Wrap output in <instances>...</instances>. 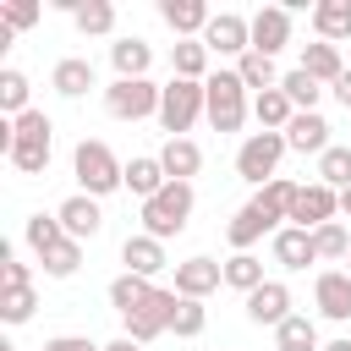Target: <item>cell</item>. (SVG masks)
Here are the masks:
<instances>
[{"label": "cell", "instance_id": "cell-1", "mask_svg": "<svg viewBox=\"0 0 351 351\" xmlns=\"http://www.w3.org/2000/svg\"><path fill=\"white\" fill-rule=\"evenodd\" d=\"M192 203H197L192 181H170L165 192H154V197L143 203V236H154V241L181 236V230H186V219H192Z\"/></svg>", "mask_w": 351, "mask_h": 351}, {"label": "cell", "instance_id": "cell-2", "mask_svg": "<svg viewBox=\"0 0 351 351\" xmlns=\"http://www.w3.org/2000/svg\"><path fill=\"white\" fill-rule=\"evenodd\" d=\"M49 143H55L49 115H44V110H27V115L11 121V154H5V159H11L22 176H44V165H49Z\"/></svg>", "mask_w": 351, "mask_h": 351}, {"label": "cell", "instance_id": "cell-3", "mask_svg": "<svg viewBox=\"0 0 351 351\" xmlns=\"http://www.w3.org/2000/svg\"><path fill=\"white\" fill-rule=\"evenodd\" d=\"M71 170H77V181H82V192H88V197H104V192L126 186V165H121L104 143H93V137H82V143H77Z\"/></svg>", "mask_w": 351, "mask_h": 351}, {"label": "cell", "instance_id": "cell-4", "mask_svg": "<svg viewBox=\"0 0 351 351\" xmlns=\"http://www.w3.org/2000/svg\"><path fill=\"white\" fill-rule=\"evenodd\" d=\"M203 93H208V104H203L208 126L214 132H241V121H247V88H241V77L236 71H214L203 82Z\"/></svg>", "mask_w": 351, "mask_h": 351}, {"label": "cell", "instance_id": "cell-5", "mask_svg": "<svg viewBox=\"0 0 351 351\" xmlns=\"http://www.w3.org/2000/svg\"><path fill=\"white\" fill-rule=\"evenodd\" d=\"M203 104H208L203 82L170 77V82H165V93H159V126H165L170 137H186V132H192V121L203 115Z\"/></svg>", "mask_w": 351, "mask_h": 351}, {"label": "cell", "instance_id": "cell-6", "mask_svg": "<svg viewBox=\"0 0 351 351\" xmlns=\"http://www.w3.org/2000/svg\"><path fill=\"white\" fill-rule=\"evenodd\" d=\"M285 132H252L241 148H236V176L241 181H252V186H269L274 181V170H280V159H285Z\"/></svg>", "mask_w": 351, "mask_h": 351}, {"label": "cell", "instance_id": "cell-7", "mask_svg": "<svg viewBox=\"0 0 351 351\" xmlns=\"http://www.w3.org/2000/svg\"><path fill=\"white\" fill-rule=\"evenodd\" d=\"M159 93L165 88H154L148 77H115L110 88H104V110L115 115V121H143V115H159Z\"/></svg>", "mask_w": 351, "mask_h": 351}, {"label": "cell", "instance_id": "cell-8", "mask_svg": "<svg viewBox=\"0 0 351 351\" xmlns=\"http://www.w3.org/2000/svg\"><path fill=\"white\" fill-rule=\"evenodd\" d=\"M176 302H181L176 291H159V285H154V296H148V302H143L137 313H126V335H132L137 346L159 340V335H165V329L176 324Z\"/></svg>", "mask_w": 351, "mask_h": 351}, {"label": "cell", "instance_id": "cell-9", "mask_svg": "<svg viewBox=\"0 0 351 351\" xmlns=\"http://www.w3.org/2000/svg\"><path fill=\"white\" fill-rule=\"evenodd\" d=\"M203 44L208 55H247L252 49V16H236V11H214V22L203 27Z\"/></svg>", "mask_w": 351, "mask_h": 351}, {"label": "cell", "instance_id": "cell-10", "mask_svg": "<svg viewBox=\"0 0 351 351\" xmlns=\"http://www.w3.org/2000/svg\"><path fill=\"white\" fill-rule=\"evenodd\" d=\"M335 214H340V192H335V186H324V181H313V186H296L291 225H302V230H318V225H329Z\"/></svg>", "mask_w": 351, "mask_h": 351}, {"label": "cell", "instance_id": "cell-11", "mask_svg": "<svg viewBox=\"0 0 351 351\" xmlns=\"http://www.w3.org/2000/svg\"><path fill=\"white\" fill-rule=\"evenodd\" d=\"M55 219H60V230H66L71 241H93V236L104 230V208H99V197H88V192H71V197L55 208Z\"/></svg>", "mask_w": 351, "mask_h": 351}, {"label": "cell", "instance_id": "cell-12", "mask_svg": "<svg viewBox=\"0 0 351 351\" xmlns=\"http://www.w3.org/2000/svg\"><path fill=\"white\" fill-rule=\"evenodd\" d=\"M285 44H291V5H263L252 16V49L274 60Z\"/></svg>", "mask_w": 351, "mask_h": 351}, {"label": "cell", "instance_id": "cell-13", "mask_svg": "<svg viewBox=\"0 0 351 351\" xmlns=\"http://www.w3.org/2000/svg\"><path fill=\"white\" fill-rule=\"evenodd\" d=\"M219 285H225V263H214V258H186V263H176V296L203 302V296L219 291Z\"/></svg>", "mask_w": 351, "mask_h": 351}, {"label": "cell", "instance_id": "cell-14", "mask_svg": "<svg viewBox=\"0 0 351 351\" xmlns=\"http://www.w3.org/2000/svg\"><path fill=\"white\" fill-rule=\"evenodd\" d=\"M247 318H252V324L280 329V324L291 318V285H285V280H263V285L247 296Z\"/></svg>", "mask_w": 351, "mask_h": 351}, {"label": "cell", "instance_id": "cell-15", "mask_svg": "<svg viewBox=\"0 0 351 351\" xmlns=\"http://www.w3.org/2000/svg\"><path fill=\"white\" fill-rule=\"evenodd\" d=\"M313 302H318L324 318L346 324V318H351V274H346V269H324V274L313 280Z\"/></svg>", "mask_w": 351, "mask_h": 351}, {"label": "cell", "instance_id": "cell-16", "mask_svg": "<svg viewBox=\"0 0 351 351\" xmlns=\"http://www.w3.org/2000/svg\"><path fill=\"white\" fill-rule=\"evenodd\" d=\"M159 16L176 38H203V27L214 22V11L203 0H159Z\"/></svg>", "mask_w": 351, "mask_h": 351}, {"label": "cell", "instance_id": "cell-17", "mask_svg": "<svg viewBox=\"0 0 351 351\" xmlns=\"http://www.w3.org/2000/svg\"><path fill=\"white\" fill-rule=\"evenodd\" d=\"M285 143H291L296 154H324V148H335V143H329V121H324L318 110H296L291 126H285Z\"/></svg>", "mask_w": 351, "mask_h": 351}, {"label": "cell", "instance_id": "cell-18", "mask_svg": "<svg viewBox=\"0 0 351 351\" xmlns=\"http://www.w3.org/2000/svg\"><path fill=\"white\" fill-rule=\"evenodd\" d=\"M274 263H280V269H307V263H318V252H313V230H302V225H280V230H274Z\"/></svg>", "mask_w": 351, "mask_h": 351}, {"label": "cell", "instance_id": "cell-19", "mask_svg": "<svg viewBox=\"0 0 351 351\" xmlns=\"http://www.w3.org/2000/svg\"><path fill=\"white\" fill-rule=\"evenodd\" d=\"M121 263H126V274H143V280H154L159 269H165V241H154V236H126L121 241Z\"/></svg>", "mask_w": 351, "mask_h": 351}, {"label": "cell", "instance_id": "cell-20", "mask_svg": "<svg viewBox=\"0 0 351 351\" xmlns=\"http://www.w3.org/2000/svg\"><path fill=\"white\" fill-rule=\"evenodd\" d=\"M170 186V176H165V165H159V154H137L132 165H126V192L137 197V203H148L154 192H165Z\"/></svg>", "mask_w": 351, "mask_h": 351}, {"label": "cell", "instance_id": "cell-21", "mask_svg": "<svg viewBox=\"0 0 351 351\" xmlns=\"http://www.w3.org/2000/svg\"><path fill=\"white\" fill-rule=\"evenodd\" d=\"M110 60H115V77H126V82H132V77H148L154 44L137 38V33H132V38H115V44H110Z\"/></svg>", "mask_w": 351, "mask_h": 351}, {"label": "cell", "instance_id": "cell-22", "mask_svg": "<svg viewBox=\"0 0 351 351\" xmlns=\"http://www.w3.org/2000/svg\"><path fill=\"white\" fill-rule=\"evenodd\" d=\"M159 165H165L170 181H192V176L203 170V148H197L192 137H170V143L159 148Z\"/></svg>", "mask_w": 351, "mask_h": 351}, {"label": "cell", "instance_id": "cell-23", "mask_svg": "<svg viewBox=\"0 0 351 351\" xmlns=\"http://www.w3.org/2000/svg\"><path fill=\"white\" fill-rule=\"evenodd\" d=\"M49 88H55L60 99H82V93L93 88V60H82V55H66V60L49 71Z\"/></svg>", "mask_w": 351, "mask_h": 351}, {"label": "cell", "instance_id": "cell-24", "mask_svg": "<svg viewBox=\"0 0 351 351\" xmlns=\"http://www.w3.org/2000/svg\"><path fill=\"white\" fill-rule=\"evenodd\" d=\"M263 230H274V219H263V214L247 203V208H236V214H230V225H225V241H230L236 252H252V247L263 241Z\"/></svg>", "mask_w": 351, "mask_h": 351}, {"label": "cell", "instance_id": "cell-25", "mask_svg": "<svg viewBox=\"0 0 351 351\" xmlns=\"http://www.w3.org/2000/svg\"><path fill=\"white\" fill-rule=\"evenodd\" d=\"M313 33H318L324 44L351 38V0H318V5H313Z\"/></svg>", "mask_w": 351, "mask_h": 351}, {"label": "cell", "instance_id": "cell-26", "mask_svg": "<svg viewBox=\"0 0 351 351\" xmlns=\"http://www.w3.org/2000/svg\"><path fill=\"white\" fill-rule=\"evenodd\" d=\"M170 66H176V77H186V82H208V44H203V38H176V44H170Z\"/></svg>", "mask_w": 351, "mask_h": 351}, {"label": "cell", "instance_id": "cell-27", "mask_svg": "<svg viewBox=\"0 0 351 351\" xmlns=\"http://www.w3.org/2000/svg\"><path fill=\"white\" fill-rule=\"evenodd\" d=\"M302 71H307L313 82H329V88L346 77V66H340V49H335V44H324V38H318V44H302Z\"/></svg>", "mask_w": 351, "mask_h": 351}, {"label": "cell", "instance_id": "cell-28", "mask_svg": "<svg viewBox=\"0 0 351 351\" xmlns=\"http://www.w3.org/2000/svg\"><path fill=\"white\" fill-rule=\"evenodd\" d=\"M291 203H296V181H285V176H274L269 186H258V197H252V208L263 214V219H291Z\"/></svg>", "mask_w": 351, "mask_h": 351}, {"label": "cell", "instance_id": "cell-29", "mask_svg": "<svg viewBox=\"0 0 351 351\" xmlns=\"http://www.w3.org/2000/svg\"><path fill=\"white\" fill-rule=\"evenodd\" d=\"M252 115H258V126H263V132H285V126H291V115H296V104L285 99V88H269V93H258V99H252Z\"/></svg>", "mask_w": 351, "mask_h": 351}, {"label": "cell", "instance_id": "cell-30", "mask_svg": "<svg viewBox=\"0 0 351 351\" xmlns=\"http://www.w3.org/2000/svg\"><path fill=\"white\" fill-rule=\"evenodd\" d=\"M148 296H154V280H143V274H115V280H110V307H115L121 318L137 313Z\"/></svg>", "mask_w": 351, "mask_h": 351}, {"label": "cell", "instance_id": "cell-31", "mask_svg": "<svg viewBox=\"0 0 351 351\" xmlns=\"http://www.w3.org/2000/svg\"><path fill=\"white\" fill-rule=\"evenodd\" d=\"M274 346H280V351H324V346H318V324H313L307 313H291V318L274 329Z\"/></svg>", "mask_w": 351, "mask_h": 351}, {"label": "cell", "instance_id": "cell-32", "mask_svg": "<svg viewBox=\"0 0 351 351\" xmlns=\"http://www.w3.org/2000/svg\"><path fill=\"white\" fill-rule=\"evenodd\" d=\"M225 285L241 291V296H252V291L263 285V258H252V252H230V258H225Z\"/></svg>", "mask_w": 351, "mask_h": 351}, {"label": "cell", "instance_id": "cell-33", "mask_svg": "<svg viewBox=\"0 0 351 351\" xmlns=\"http://www.w3.org/2000/svg\"><path fill=\"white\" fill-rule=\"evenodd\" d=\"M236 77H241V88H258V93L280 88V71H274V60H269V55H258V49H247V55L236 60Z\"/></svg>", "mask_w": 351, "mask_h": 351}, {"label": "cell", "instance_id": "cell-34", "mask_svg": "<svg viewBox=\"0 0 351 351\" xmlns=\"http://www.w3.org/2000/svg\"><path fill=\"white\" fill-rule=\"evenodd\" d=\"M38 263H44V274H49V280H71V274L82 269V241L60 236V241H55V247H49V252H44Z\"/></svg>", "mask_w": 351, "mask_h": 351}, {"label": "cell", "instance_id": "cell-35", "mask_svg": "<svg viewBox=\"0 0 351 351\" xmlns=\"http://www.w3.org/2000/svg\"><path fill=\"white\" fill-rule=\"evenodd\" d=\"M71 22H77V33H82V38H104V33L115 27V5H110V0H82Z\"/></svg>", "mask_w": 351, "mask_h": 351}, {"label": "cell", "instance_id": "cell-36", "mask_svg": "<svg viewBox=\"0 0 351 351\" xmlns=\"http://www.w3.org/2000/svg\"><path fill=\"white\" fill-rule=\"evenodd\" d=\"M27 93H33V88H27V77H22L16 66H5V71H0V110H5L11 121L33 110V104H27Z\"/></svg>", "mask_w": 351, "mask_h": 351}, {"label": "cell", "instance_id": "cell-37", "mask_svg": "<svg viewBox=\"0 0 351 351\" xmlns=\"http://www.w3.org/2000/svg\"><path fill=\"white\" fill-rule=\"evenodd\" d=\"M318 181L335 186V192H346V186H351V148H340V143L324 148V154H318Z\"/></svg>", "mask_w": 351, "mask_h": 351}, {"label": "cell", "instance_id": "cell-38", "mask_svg": "<svg viewBox=\"0 0 351 351\" xmlns=\"http://www.w3.org/2000/svg\"><path fill=\"white\" fill-rule=\"evenodd\" d=\"M280 88H285V99H291L296 110H318V99H324V82H313L302 66H296V71H285V77H280Z\"/></svg>", "mask_w": 351, "mask_h": 351}, {"label": "cell", "instance_id": "cell-39", "mask_svg": "<svg viewBox=\"0 0 351 351\" xmlns=\"http://www.w3.org/2000/svg\"><path fill=\"white\" fill-rule=\"evenodd\" d=\"M313 252H318V258H340V263H346V258H351V236H346V225H340V219L318 225V230H313Z\"/></svg>", "mask_w": 351, "mask_h": 351}, {"label": "cell", "instance_id": "cell-40", "mask_svg": "<svg viewBox=\"0 0 351 351\" xmlns=\"http://www.w3.org/2000/svg\"><path fill=\"white\" fill-rule=\"evenodd\" d=\"M170 329H176L181 340L203 335V329H208V307H203V302H192V296H181V302H176V324H170Z\"/></svg>", "mask_w": 351, "mask_h": 351}, {"label": "cell", "instance_id": "cell-41", "mask_svg": "<svg viewBox=\"0 0 351 351\" xmlns=\"http://www.w3.org/2000/svg\"><path fill=\"white\" fill-rule=\"evenodd\" d=\"M60 236H66V230H60V219H55V214H33V219H27V247H33L38 258H44Z\"/></svg>", "mask_w": 351, "mask_h": 351}, {"label": "cell", "instance_id": "cell-42", "mask_svg": "<svg viewBox=\"0 0 351 351\" xmlns=\"http://www.w3.org/2000/svg\"><path fill=\"white\" fill-rule=\"evenodd\" d=\"M33 307H38L33 285H22V291H0V318H5V324H27Z\"/></svg>", "mask_w": 351, "mask_h": 351}, {"label": "cell", "instance_id": "cell-43", "mask_svg": "<svg viewBox=\"0 0 351 351\" xmlns=\"http://www.w3.org/2000/svg\"><path fill=\"white\" fill-rule=\"evenodd\" d=\"M0 22H5L11 33H22V27L38 22V5H33V0H5V5H0Z\"/></svg>", "mask_w": 351, "mask_h": 351}, {"label": "cell", "instance_id": "cell-44", "mask_svg": "<svg viewBox=\"0 0 351 351\" xmlns=\"http://www.w3.org/2000/svg\"><path fill=\"white\" fill-rule=\"evenodd\" d=\"M5 269H0V291H22V285H33V269L27 263H16V258H0Z\"/></svg>", "mask_w": 351, "mask_h": 351}, {"label": "cell", "instance_id": "cell-45", "mask_svg": "<svg viewBox=\"0 0 351 351\" xmlns=\"http://www.w3.org/2000/svg\"><path fill=\"white\" fill-rule=\"evenodd\" d=\"M44 351H104V346H93L88 335H55V340H44Z\"/></svg>", "mask_w": 351, "mask_h": 351}, {"label": "cell", "instance_id": "cell-46", "mask_svg": "<svg viewBox=\"0 0 351 351\" xmlns=\"http://www.w3.org/2000/svg\"><path fill=\"white\" fill-rule=\"evenodd\" d=\"M329 93H335V99H340V104H346V110H351V71H346V77H340V82H335V88H329Z\"/></svg>", "mask_w": 351, "mask_h": 351}, {"label": "cell", "instance_id": "cell-47", "mask_svg": "<svg viewBox=\"0 0 351 351\" xmlns=\"http://www.w3.org/2000/svg\"><path fill=\"white\" fill-rule=\"evenodd\" d=\"M104 351H143V346H137V340H132V335H121V340H110V346H104Z\"/></svg>", "mask_w": 351, "mask_h": 351}, {"label": "cell", "instance_id": "cell-48", "mask_svg": "<svg viewBox=\"0 0 351 351\" xmlns=\"http://www.w3.org/2000/svg\"><path fill=\"white\" fill-rule=\"evenodd\" d=\"M340 214H346V219H351V186H346V192H340Z\"/></svg>", "mask_w": 351, "mask_h": 351}, {"label": "cell", "instance_id": "cell-49", "mask_svg": "<svg viewBox=\"0 0 351 351\" xmlns=\"http://www.w3.org/2000/svg\"><path fill=\"white\" fill-rule=\"evenodd\" d=\"M324 351H351V340H329V346H324Z\"/></svg>", "mask_w": 351, "mask_h": 351}, {"label": "cell", "instance_id": "cell-50", "mask_svg": "<svg viewBox=\"0 0 351 351\" xmlns=\"http://www.w3.org/2000/svg\"><path fill=\"white\" fill-rule=\"evenodd\" d=\"M0 351H16V346H11V340H0Z\"/></svg>", "mask_w": 351, "mask_h": 351}, {"label": "cell", "instance_id": "cell-51", "mask_svg": "<svg viewBox=\"0 0 351 351\" xmlns=\"http://www.w3.org/2000/svg\"><path fill=\"white\" fill-rule=\"evenodd\" d=\"M346 274H351V258H346Z\"/></svg>", "mask_w": 351, "mask_h": 351}]
</instances>
